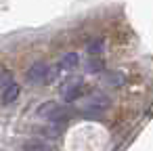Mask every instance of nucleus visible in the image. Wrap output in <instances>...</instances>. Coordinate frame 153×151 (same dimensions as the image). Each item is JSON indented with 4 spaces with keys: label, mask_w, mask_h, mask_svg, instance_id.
Returning <instances> with one entry per match:
<instances>
[{
    "label": "nucleus",
    "mask_w": 153,
    "mask_h": 151,
    "mask_svg": "<svg viewBox=\"0 0 153 151\" xmlns=\"http://www.w3.org/2000/svg\"><path fill=\"white\" fill-rule=\"evenodd\" d=\"M57 74H59V67H57V65H48V63H44V61H36V63H32V67L27 69L25 78H27V82L34 84V86H44V84H51V82L57 78Z\"/></svg>",
    "instance_id": "obj_1"
},
{
    "label": "nucleus",
    "mask_w": 153,
    "mask_h": 151,
    "mask_svg": "<svg viewBox=\"0 0 153 151\" xmlns=\"http://www.w3.org/2000/svg\"><path fill=\"white\" fill-rule=\"evenodd\" d=\"M82 90H84V84L80 78H67L63 84H61V99L65 103H74L82 97Z\"/></svg>",
    "instance_id": "obj_2"
},
{
    "label": "nucleus",
    "mask_w": 153,
    "mask_h": 151,
    "mask_svg": "<svg viewBox=\"0 0 153 151\" xmlns=\"http://www.w3.org/2000/svg\"><path fill=\"white\" fill-rule=\"evenodd\" d=\"M38 115L40 118H48L51 122H61V120H67V111L63 105L55 103V101H46L38 107Z\"/></svg>",
    "instance_id": "obj_3"
},
{
    "label": "nucleus",
    "mask_w": 153,
    "mask_h": 151,
    "mask_svg": "<svg viewBox=\"0 0 153 151\" xmlns=\"http://www.w3.org/2000/svg\"><path fill=\"white\" fill-rule=\"evenodd\" d=\"M107 107H109V99H107L103 92L90 94V97L84 101V105H82L84 113H101V111H105Z\"/></svg>",
    "instance_id": "obj_4"
},
{
    "label": "nucleus",
    "mask_w": 153,
    "mask_h": 151,
    "mask_svg": "<svg viewBox=\"0 0 153 151\" xmlns=\"http://www.w3.org/2000/svg\"><path fill=\"white\" fill-rule=\"evenodd\" d=\"M21 94V86L11 82L7 88H2V94H0V101H2V105H13Z\"/></svg>",
    "instance_id": "obj_5"
},
{
    "label": "nucleus",
    "mask_w": 153,
    "mask_h": 151,
    "mask_svg": "<svg viewBox=\"0 0 153 151\" xmlns=\"http://www.w3.org/2000/svg\"><path fill=\"white\" fill-rule=\"evenodd\" d=\"M78 63H80V57H78V53H67V55H63V57L59 59L57 67H59V71H69V69L78 67Z\"/></svg>",
    "instance_id": "obj_6"
},
{
    "label": "nucleus",
    "mask_w": 153,
    "mask_h": 151,
    "mask_svg": "<svg viewBox=\"0 0 153 151\" xmlns=\"http://www.w3.org/2000/svg\"><path fill=\"white\" fill-rule=\"evenodd\" d=\"M23 151H53V149L42 141H27L23 143Z\"/></svg>",
    "instance_id": "obj_7"
},
{
    "label": "nucleus",
    "mask_w": 153,
    "mask_h": 151,
    "mask_svg": "<svg viewBox=\"0 0 153 151\" xmlns=\"http://www.w3.org/2000/svg\"><path fill=\"white\" fill-rule=\"evenodd\" d=\"M11 82H13V76H11V71H9V69H4L2 65H0V90H2V88H7Z\"/></svg>",
    "instance_id": "obj_8"
},
{
    "label": "nucleus",
    "mask_w": 153,
    "mask_h": 151,
    "mask_svg": "<svg viewBox=\"0 0 153 151\" xmlns=\"http://www.w3.org/2000/svg\"><path fill=\"white\" fill-rule=\"evenodd\" d=\"M92 57H94V59L88 63V69H90V71H99V69H103V61H99L97 55H92Z\"/></svg>",
    "instance_id": "obj_9"
}]
</instances>
